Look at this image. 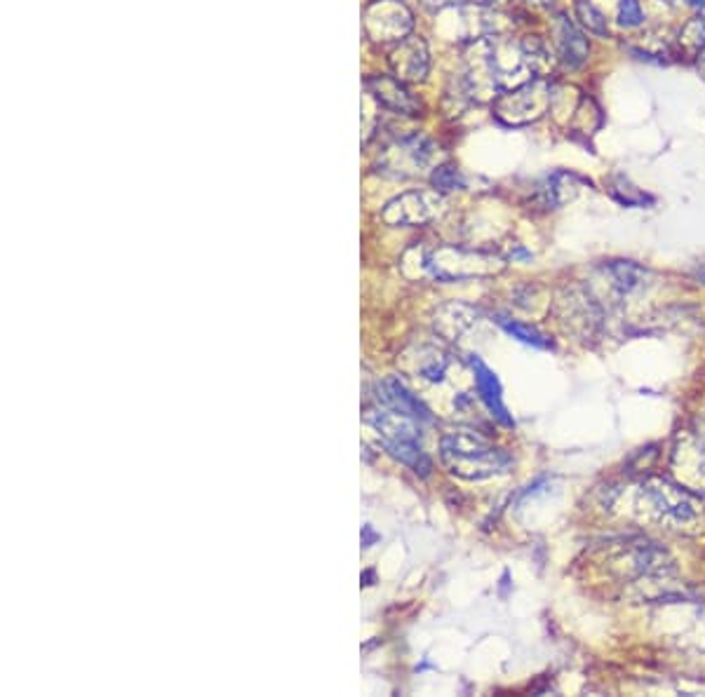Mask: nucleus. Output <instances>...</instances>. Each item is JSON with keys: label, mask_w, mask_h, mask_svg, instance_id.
<instances>
[{"label": "nucleus", "mask_w": 705, "mask_h": 697, "mask_svg": "<svg viewBox=\"0 0 705 697\" xmlns=\"http://www.w3.org/2000/svg\"><path fill=\"white\" fill-rule=\"evenodd\" d=\"M466 75L461 87L469 99H496L498 94L523 87L536 75L527 62L523 41H513L504 35H482L463 52Z\"/></svg>", "instance_id": "nucleus-1"}, {"label": "nucleus", "mask_w": 705, "mask_h": 697, "mask_svg": "<svg viewBox=\"0 0 705 697\" xmlns=\"http://www.w3.org/2000/svg\"><path fill=\"white\" fill-rule=\"evenodd\" d=\"M440 458L452 475L482 482L504 475L513 467V458L504 448L490 444L485 437L471 430H459L444 435L440 442Z\"/></svg>", "instance_id": "nucleus-2"}, {"label": "nucleus", "mask_w": 705, "mask_h": 697, "mask_svg": "<svg viewBox=\"0 0 705 697\" xmlns=\"http://www.w3.org/2000/svg\"><path fill=\"white\" fill-rule=\"evenodd\" d=\"M640 498L661 524L684 529L701 519L703 500L675 482L667 479H649L640 488Z\"/></svg>", "instance_id": "nucleus-3"}, {"label": "nucleus", "mask_w": 705, "mask_h": 697, "mask_svg": "<svg viewBox=\"0 0 705 697\" xmlns=\"http://www.w3.org/2000/svg\"><path fill=\"white\" fill-rule=\"evenodd\" d=\"M421 268L435 279L459 282V279L494 275L504 268V263L482 252H469L459 247H438L421 256Z\"/></svg>", "instance_id": "nucleus-4"}, {"label": "nucleus", "mask_w": 705, "mask_h": 697, "mask_svg": "<svg viewBox=\"0 0 705 697\" xmlns=\"http://www.w3.org/2000/svg\"><path fill=\"white\" fill-rule=\"evenodd\" d=\"M553 102V87L546 78H534L523 87L498 94L492 104L494 118L508 127H523L546 116Z\"/></svg>", "instance_id": "nucleus-5"}, {"label": "nucleus", "mask_w": 705, "mask_h": 697, "mask_svg": "<svg viewBox=\"0 0 705 697\" xmlns=\"http://www.w3.org/2000/svg\"><path fill=\"white\" fill-rule=\"evenodd\" d=\"M438 146L425 135H404L388 144L379 158V172L396 179H412L423 175L433 165Z\"/></svg>", "instance_id": "nucleus-6"}, {"label": "nucleus", "mask_w": 705, "mask_h": 697, "mask_svg": "<svg viewBox=\"0 0 705 697\" xmlns=\"http://www.w3.org/2000/svg\"><path fill=\"white\" fill-rule=\"evenodd\" d=\"M412 27L414 17L400 0H377L365 10V31L377 43H400Z\"/></svg>", "instance_id": "nucleus-7"}, {"label": "nucleus", "mask_w": 705, "mask_h": 697, "mask_svg": "<svg viewBox=\"0 0 705 697\" xmlns=\"http://www.w3.org/2000/svg\"><path fill=\"white\" fill-rule=\"evenodd\" d=\"M444 200L438 191H407L383 207L381 219L388 225H423L442 212Z\"/></svg>", "instance_id": "nucleus-8"}, {"label": "nucleus", "mask_w": 705, "mask_h": 697, "mask_svg": "<svg viewBox=\"0 0 705 697\" xmlns=\"http://www.w3.org/2000/svg\"><path fill=\"white\" fill-rule=\"evenodd\" d=\"M393 75L402 83H419L429 75L431 52L421 35H407L388 54Z\"/></svg>", "instance_id": "nucleus-9"}, {"label": "nucleus", "mask_w": 705, "mask_h": 697, "mask_svg": "<svg viewBox=\"0 0 705 697\" xmlns=\"http://www.w3.org/2000/svg\"><path fill=\"white\" fill-rule=\"evenodd\" d=\"M365 89L367 97L379 108L393 110L398 116H419V99L404 87L402 81L396 78V75H375V78H367Z\"/></svg>", "instance_id": "nucleus-10"}, {"label": "nucleus", "mask_w": 705, "mask_h": 697, "mask_svg": "<svg viewBox=\"0 0 705 697\" xmlns=\"http://www.w3.org/2000/svg\"><path fill=\"white\" fill-rule=\"evenodd\" d=\"M553 43H555V52H558V62L569 68L577 71L588 62V38L583 35V31L567 19V14H558L553 22Z\"/></svg>", "instance_id": "nucleus-11"}, {"label": "nucleus", "mask_w": 705, "mask_h": 697, "mask_svg": "<svg viewBox=\"0 0 705 697\" xmlns=\"http://www.w3.org/2000/svg\"><path fill=\"white\" fill-rule=\"evenodd\" d=\"M469 365L473 369V381H475V388H477L482 404L490 409V413L501 425L513 427L515 421H513V416H511L506 404H504V390H501L496 373L485 362H482L477 355H471Z\"/></svg>", "instance_id": "nucleus-12"}, {"label": "nucleus", "mask_w": 705, "mask_h": 697, "mask_svg": "<svg viewBox=\"0 0 705 697\" xmlns=\"http://www.w3.org/2000/svg\"><path fill=\"white\" fill-rule=\"evenodd\" d=\"M377 402L379 406H388V409H396V411H402L407 413V416H412L417 421H431V413L429 409H425L417 394H412L410 390L404 388V383L400 379H396V376H391V379H386L381 386H379V394H377Z\"/></svg>", "instance_id": "nucleus-13"}, {"label": "nucleus", "mask_w": 705, "mask_h": 697, "mask_svg": "<svg viewBox=\"0 0 705 697\" xmlns=\"http://www.w3.org/2000/svg\"><path fill=\"white\" fill-rule=\"evenodd\" d=\"M583 181L571 175V172H553L548 175L539 191H536V196H539L541 204L544 207H553V210H558V207H565L567 202H574L579 198V193L583 191Z\"/></svg>", "instance_id": "nucleus-14"}, {"label": "nucleus", "mask_w": 705, "mask_h": 697, "mask_svg": "<svg viewBox=\"0 0 705 697\" xmlns=\"http://www.w3.org/2000/svg\"><path fill=\"white\" fill-rule=\"evenodd\" d=\"M604 275L609 277V287L614 289L621 298L642 292L649 277V273L633 261L609 263V266L604 268Z\"/></svg>", "instance_id": "nucleus-15"}, {"label": "nucleus", "mask_w": 705, "mask_h": 697, "mask_svg": "<svg viewBox=\"0 0 705 697\" xmlns=\"http://www.w3.org/2000/svg\"><path fill=\"white\" fill-rule=\"evenodd\" d=\"M475 323H477V310L471 306H463V304H450V306L440 308V313L435 315L438 331L450 336V338L471 329Z\"/></svg>", "instance_id": "nucleus-16"}, {"label": "nucleus", "mask_w": 705, "mask_h": 697, "mask_svg": "<svg viewBox=\"0 0 705 697\" xmlns=\"http://www.w3.org/2000/svg\"><path fill=\"white\" fill-rule=\"evenodd\" d=\"M523 50L527 54V62H529L536 78H548L555 68V62H558V56L553 54L550 45L544 41V38H539V35L523 38Z\"/></svg>", "instance_id": "nucleus-17"}, {"label": "nucleus", "mask_w": 705, "mask_h": 697, "mask_svg": "<svg viewBox=\"0 0 705 697\" xmlns=\"http://www.w3.org/2000/svg\"><path fill=\"white\" fill-rule=\"evenodd\" d=\"M450 369V355L435 350V348H421L417 360V373L419 379H425L431 383H438L444 379V373Z\"/></svg>", "instance_id": "nucleus-18"}, {"label": "nucleus", "mask_w": 705, "mask_h": 697, "mask_svg": "<svg viewBox=\"0 0 705 697\" xmlns=\"http://www.w3.org/2000/svg\"><path fill=\"white\" fill-rule=\"evenodd\" d=\"M496 323H498V327L504 329L506 334H511L513 338H517V341H523V344L534 346V348H553V344L548 341V338H546L541 331H536V329L529 327V325L517 323V319L496 317Z\"/></svg>", "instance_id": "nucleus-19"}, {"label": "nucleus", "mask_w": 705, "mask_h": 697, "mask_svg": "<svg viewBox=\"0 0 705 697\" xmlns=\"http://www.w3.org/2000/svg\"><path fill=\"white\" fill-rule=\"evenodd\" d=\"M577 19H579V24H581L588 33L600 35V38H607V35H609L607 17L602 14V10H598L596 6H592L590 0H577Z\"/></svg>", "instance_id": "nucleus-20"}, {"label": "nucleus", "mask_w": 705, "mask_h": 697, "mask_svg": "<svg viewBox=\"0 0 705 697\" xmlns=\"http://www.w3.org/2000/svg\"><path fill=\"white\" fill-rule=\"evenodd\" d=\"M684 463L690 465V473H696L701 482H705V435L692 437L684 451H680Z\"/></svg>", "instance_id": "nucleus-21"}, {"label": "nucleus", "mask_w": 705, "mask_h": 697, "mask_svg": "<svg viewBox=\"0 0 705 697\" xmlns=\"http://www.w3.org/2000/svg\"><path fill=\"white\" fill-rule=\"evenodd\" d=\"M431 181L438 193H452L456 188H463V177L454 165H440L433 169Z\"/></svg>", "instance_id": "nucleus-22"}, {"label": "nucleus", "mask_w": 705, "mask_h": 697, "mask_svg": "<svg viewBox=\"0 0 705 697\" xmlns=\"http://www.w3.org/2000/svg\"><path fill=\"white\" fill-rule=\"evenodd\" d=\"M619 24L623 29H638L644 24V12L640 0H619V12H617Z\"/></svg>", "instance_id": "nucleus-23"}, {"label": "nucleus", "mask_w": 705, "mask_h": 697, "mask_svg": "<svg viewBox=\"0 0 705 697\" xmlns=\"http://www.w3.org/2000/svg\"><path fill=\"white\" fill-rule=\"evenodd\" d=\"M463 3H466V0H421V6H425L429 10H448Z\"/></svg>", "instance_id": "nucleus-24"}, {"label": "nucleus", "mask_w": 705, "mask_h": 697, "mask_svg": "<svg viewBox=\"0 0 705 697\" xmlns=\"http://www.w3.org/2000/svg\"><path fill=\"white\" fill-rule=\"evenodd\" d=\"M473 3H477L482 8H496V6H504L506 0H473Z\"/></svg>", "instance_id": "nucleus-25"}, {"label": "nucleus", "mask_w": 705, "mask_h": 697, "mask_svg": "<svg viewBox=\"0 0 705 697\" xmlns=\"http://www.w3.org/2000/svg\"><path fill=\"white\" fill-rule=\"evenodd\" d=\"M654 3H659L663 8H677V6L684 3V0H654Z\"/></svg>", "instance_id": "nucleus-26"}, {"label": "nucleus", "mask_w": 705, "mask_h": 697, "mask_svg": "<svg viewBox=\"0 0 705 697\" xmlns=\"http://www.w3.org/2000/svg\"><path fill=\"white\" fill-rule=\"evenodd\" d=\"M690 6L698 12H705V0H690Z\"/></svg>", "instance_id": "nucleus-27"}, {"label": "nucleus", "mask_w": 705, "mask_h": 697, "mask_svg": "<svg viewBox=\"0 0 705 697\" xmlns=\"http://www.w3.org/2000/svg\"><path fill=\"white\" fill-rule=\"evenodd\" d=\"M527 3H532V6H536V8H548L553 0H527Z\"/></svg>", "instance_id": "nucleus-28"}]
</instances>
